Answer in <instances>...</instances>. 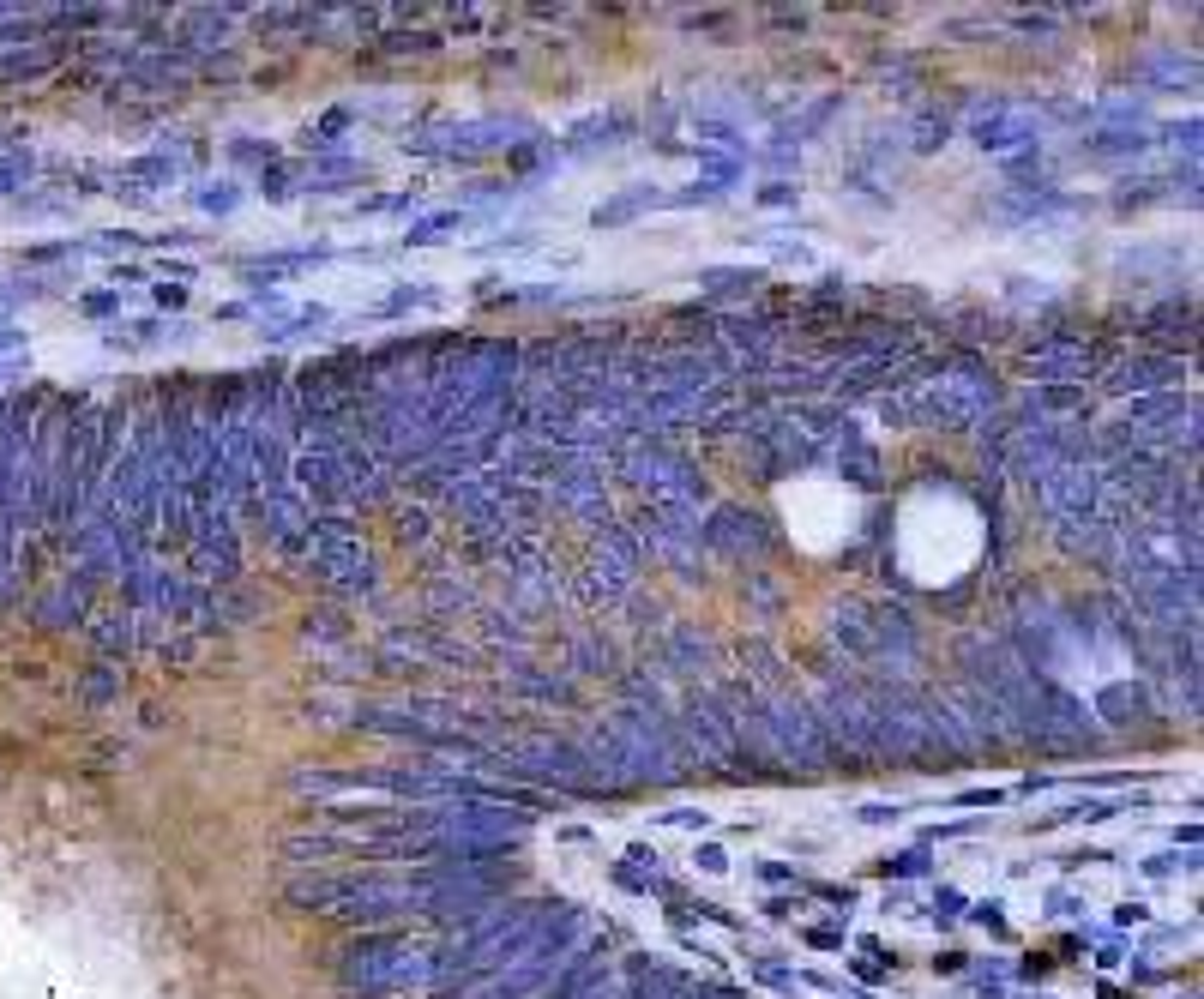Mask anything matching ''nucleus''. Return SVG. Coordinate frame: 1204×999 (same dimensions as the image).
<instances>
[{"label": "nucleus", "instance_id": "obj_7", "mask_svg": "<svg viewBox=\"0 0 1204 999\" xmlns=\"http://www.w3.org/2000/svg\"><path fill=\"white\" fill-rule=\"evenodd\" d=\"M1186 380V362L1181 355H1162V349H1139L1126 355V362H1108L1103 385L1108 398H1150V391H1175Z\"/></svg>", "mask_w": 1204, "mask_h": 999}, {"label": "nucleus", "instance_id": "obj_40", "mask_svg": "<svg viewBox=\"0 0 1204 999\" xmlns=\"http://www.w3.org/2000/svg\"><path fill=\"white\" fill-rule=\"evenodd\" d=\"M97 638H102V645H109V651H115V645L127 651V645H133V615H115V620H97Z\"/></svg>", "mask_w": 1204, "mask_h": 999}, {"label": "nucleus", "instance_id": "obj_9", "mask_svg": "<svg viewBox=\"0 0 1204 999\" xmlns=\"http://www.w3.org/2000/svg\"><path fill=\"white\" fill-rule=\"evenodd\" d=\"M254 512H260V524H265V537L277 542V548H307V530H313V512L296 500V488H277V494H260L254 500Z\"/></svg>", "mask_w": 1204, "mask_h": 999}, {"label": "nucleus", "instance_id": "obj_37", "mask_svg": "<svg viewBox=\"0 0 1204 999\" xmlns=\"http://www.w3.org/2000/svg\"><path fill=\"white\" fill-rule=\"evenodd\" d=\"M290 181H296V175H290V163H283V157L260 169V193H265V199H283V193H290Z\"/></svg>", "mask_w": 1204, "mask_h": 999}, {"label": "nucleus", "instance_id": "obj_57", "mask_svg": "<svg viewBox=\"0 0 1204 999\" xmlns=\"http://www.w3.org/2000/svg\"><path fill=\"white\" fill-rule=\"evenodd\" d=\"M1114 921H1120V927H1139V921H1144V903H1120Z\"/></svg>", "mask_w": 1204, "mask_h": 999}, {"label": "nucleus", "instance_id": "obj_49", "mask_svg": "<svg viewBox=\"0 0 1204 999\" xmlns=\"http://www.w3.org/2000/svg\"><path fill=\"white\" fill-rule=\"evenodd\" d=\"M807 945H820V951H843V927H807Z\"/></svg>", "mask_w": 1204, "mask_h": 999}, {"label": "nucleus", "instance_id": "obj_22", "mask_svg": "<svg viewBox=\"0 0 1204 999\" xmlns=\"http://www.w3.org/2000/svg\"><path fill=\"white\" fill-rule=\"evenodd\" d=\"M163 338H187V326L181 319H115V332H109V343L121 349H145V343H163Z\"/></svg>", "mask_w": 1204, "mask_h": 999}, {"label": "nucleus", "instance_id": "obj_48", "mask_svg": "<svg viewBox=\"0 0 1204 999\" xmlns=\"http://www.w3.org/2000/svg\"><path fill=\"white\" fill-rule=\"evenodd\" d=\"M1175 867H1198V855H1186V861H1175V855H1150V861H1144V873H1150V879H1168Z\"/></svg>", "mask_w": 1204, "mask_h": 999}, {"label": "nucleus", "instance_id": "obj_42", "mask_svg": "<svg viewBox=\"0 0 1204 999\" xmlns=\"http://www.w3.org/2000/svg\"><path fill=\"white\" fill-rule=\"evenodd\" d=\"M795 199H801L795 181H765V187H759V205H765V211H789Z\"/></svg>", "mask_w": 1204, "mask_h": 999}, {"label": "nucleus", "instance_id": "obj_43", "mask_svg": "<svg viewBox=\"0 0 1204 999\" xmlns=\"http://www.w3.org/2000/svg\"><path fill=\"white\" fill-rule=\"evenodd\" d=\"M862 825H898L903 819V801H873V807H856Z\"/></svg>", "mask_w": 1204, "mask_h": 999}, {"label": "nucleus", "instance_id": "obj_59", "mask_svg": "<svg viewBox=\"0 0 1204 999\" xmlns=\"http://www.w3.org/2000/svg\"><path fill=\"white\" fill-rule=\"evenodd\" d=\"M934 970H940V976H958V970H970V963H964V957H958V951H945V957H940V963H934Z\"/></svg>", "mask_w": 1204, "mask_h": 999}, {"label": "nucleus", "instance_id": "obj_12", "mask_svg": "<svg viewBox=\"0 0 1204 999\" xmlns=\"http://www.w3.org/2000/svg\"><path fill=\"white\" fill-rule=\"evenodd\" d=\"M368 181V163L362 157H349L343 145H320L313 151V163H307V199L313 193H343V187H362Z\"/></svg>", "mask_w": 1204, "mask_h": 999}, {"label": "nucleus", "instance_id": "obj_36", "mask_svg": "<svg viewBox=\"0 0 1204 999\" xmlns=\"http://www.w3.org/2000/svg\"><path fill=\"white\" fill-rule=\"evenodd\" d=\"M79 247L73 241H37V247H24V265H60V260H73Z\"/></svg>", "mask_w": 1204, "mask_h": 999}, {"label": "nucleus", "instance_id": "obj_30", "mask_svg": "<svg viewBox=\"0 0 1204 999\" xmlns=\"http://www.w3.org/2000/svg\"><path fill=\"white\" fill-rule=\"evenodd\" d=\"M380 49L385 55H434L440 37H434V30H398V37H380Z\"/></svg>", "mask_w": 1204, "mask_h": 999}, {"label": "nucleus", "instance_id": "obj_16", "mask_svg": "<svg viewBox=\"0 0 1204 999\" xmlns=\"http://www.w3.org/2000/svg\"><path fill=\"white\" fill-rule=\"evenodd\" d=\"M1060 211H1072V199L1054 193V187H1036V193H1006L994 205V218L1000 223H1030V218H1060Z\"/></svg>", "mask_w": 1204, "mask_h": 999}, {"label": "nucleus", "instance_id": "obj_38", "mask_svg": "<svg viewBox=\"0 0 1204 999\" xmlns=\"http://www.w3.org/2000/svg\"><path fill=\"white\" fill-rule=\"evenodd\" d=\"M151 301H157V319H163V313H181V307H187V283H175V277H163L157 290H151Z\"/></svg>", "mask_w": 1204, "mask_h": 999}, {"label": "nucleus", "instance_id": "obj_55", "mask_svg": "<svg viewBox=\"0 0 1204 999\" xmlns=\"http://www.w3.org/2000/svg\"><path fill=\"white\" fill-rule=\"evenodd\" d=\"M1054 782H1060V777H1023V782H1018V795H1048Z\"/></svg>", "mask_w": 1204, "mask_h": 999}, {"label": "nucleus", "instance_id": "obj_54", "mask_svg": "<svg viewBox=\"0 0 1204 999\" xmlns=\"http://www.w3.org/2000/svg\"><path fill=\"white\" fill-rule=\"evenodd\" d=\"M24 343H30V338H24L19 326H0V355H13V349H24Z\"/></svg>", "mask_w": 1204, "mask_h": 999}, {"label": "nucleus", "instance_id": "obj_25", "mask_svg": "<svg viewBox=\"0 0 1204 999\" xmlns=\"http://www.w3.org/2000/svg\"><path fill=\"white\" fill-rule=\"evenodd\" d=\"M470 218L464 211H428V218H416L410 229H404V247H428V241H440V235H458Z\"/></svg>", "mask_w": 1204, "mask_h": 999}, {"label": "nucleus", "instance_id": "obj_53", "mask_svg": "<svg viewBox=\"0 0 1204 999\" xmlns=\"http://www.w3.org/2000/svg\"><path fill=\"white\" fill-rule=\"evenodd\" d=\"M1084 782H1096V789H1120V782H1132V771H1096V777H1084Z\"/></svg>", "mask_w": 1204, "mask_h": 999}, {"label": "nucleus", "instance_id": "obj_19", "mask_svg": "<svg viewBox=\"0 0 1204 999\" xmlns=\"http://www.w3.org/2000/svg\"><path fill=\"white\" fill-rule=\"evenodd\" d=\"M657 187H626V193H615V199H602L596 211H590V223L596 229H621V223H632V218H645V211H657Z\"/></svg>", "mask_w": 1204, "mask_h": 999}, {"label": "nucleus", "instance_id": "obj_14", "mask_svg": "<svg viewBox=\"0 0 1204 999\" xmlns=\"http://www.w3.org/2000/svg\"><path fill=\"white\" fill-rule=\"evenodd\" d=\"M440 301V283H428V277H416V283H392L380 301H368L362 307V319H404V313H416V307H434Z\"/></svg>", "mask_w": 1204, "mask_h": 999}, {"label": "nucleus", "instance_id": "obj_32", "mask_svg": "<svg viewBox=\"0 0 1204 999\" xmlns=\"http://www.w3.org/2000/svg\"><path fill=\"white\" fill-rule=\"evenodd\" d=\"M609 873H615V885H621V891H668V879H662V873H645V867H632V861H615Z\"/></svg>", "mask_w": 1204, "mask_h": 999}, {"label": "nucleus", "instance_id": "obj_1", "mask_svg": "<svg viewBox=\"0 0 1204 999\" xmlns=\"http://www.w3.org/2000/svg\"><path fill=\"white\" fill-rule=\"evenodd\" d=\"M615 470L639 488L651 506H687V512L704 506V476L693 470L681 452H668L662 440H639V434L621 440V446H615Z\"/></svg>", "mask_w": 1204, "mask_h": 999}, {"label": "nucleus", "instance_id": "obj_20", "mask_svg": "<svg viewBox=\"0 0 1204 999\" xmlns=\"http://www.w3.org/2000/svg\"><path fill=\"white\" fill-rule=\"evenodd\" d=\"M699 290L735 301V296H747V290H765V271H759V265H704V271H699Z\"/></svg>", "mask_w": 1204, "mask_h": 999}, {"label": "nucleus", "instance_id": "obj_26", "mask_svg": "<svg viewBox=\"0 0 1204 999\" xmlns=\"http://www.w3.org/2000/svg\"><path fill=\"white\" fill-rule=\"evenodd\" d=\"M945 139H951V115H945V109H922V115H915V127H909V145H915V157L940 151Z\"/></svg>", "mask_w": 1204, "mask_h": 999}, {"label": "nucleus", "instance_id": "obj_2", "mask_svg": "<svg viewBox=\"0 0 1204 999\" xmlns=\"http://www.w3.org/2000/svg\"><path fill=\"white\" fill-rule=\"evenodd\" d=\"M307 554H313V573L332 579V584L349 590V596H368V590L380 584V573H374V560H368V542H362L356 518H313V530H307Z\"/></svg>", "mask_w": 1204, "mask_h": 999}, {"label": "nucleus", "instance_id": "obj_39", "mask_svg": "<svg viewBox=\"0 0 1204 999\" xmlns=\"http://www.w3.org/2000/svg\"><path fill=\"white\" fill-rule=\"evenodd\" d=\"M229 151H235L241 163H260V169H265V163H277V145H271V139H235Z\"/></svg>", "mask_w": 1204, "mask_h": 999}, {"label": "nucleus", "instance_id": "obj_58", "mask_svg": "<svg viewBox=\"0 0 1204 999\" xmlns=\"http://www.w3.org/2000/svg\"><path fill=\"white\" fill-rule=\"evenodd\" d=\"M1018 976H1023V981H1042V976H1048V957H1023Z\"/></svg>", "mask_w": 1204, "mask_h": 999}, {"label": "nucleus", "instance_id": "obj_41", "mask_svg": "<svg viewBox=\"0 0 1204 999\" xmlns=\"http://www.w3.org/2000/svg\"><path fill=\"white\" fill-rule=\"evenodd\" d=\"M693 867H699V873H729V849H723V843H699V849H693Z\"/></svg>", "mask_w": 1204, "mask_h": 999}, {"label": "nucleus", "instance_id": "obj_24", "mask_svg": "<svg viewBox=\"0 0 1204 999\" xmlns=\"http://www.w3.org/2000/svg\"><path fill=\"white\" fill-rule=\"evenodd\" d=\"M1090 717H1114V723L1144 717V687H1139V681H1132V687H1126V681L1103 687V693H1096V710H1090Z\"/></svg>", "mask_w": 1204, "mask_h": 999}, {"label": "nucleus", "instance_id": "obj_3", "mask_svg": "<svg viewBox=\"0 0 1204 999\" xmlns=\"http://www.w3.org/2000/svg\"><path fill=\"white\" fill-rule=\"evenodd\" d=\"M530 127L524 121H506V115H476V121H434L410 133V151L416 157H488V151H506V145H524Z\"/></svg>", "mask_w": 1204, "mask_h": 999}, {"label": "nucleus", "instance_id": "obj_21", "mask_svg": "<svg viewBox=\"0 0 1204 999\" xmlns=\"http://www.w3.org/2000/svg\"><path fill=\"white\" fill-rule=\"evenodd\" d=\"M632 133V115L626 109H609V115H584L573 133H566V145L573 151H590V145H615V139Z\"/></svg>", "mask_w": 1204, "mask_h": 999}, {"label": "nucleus", "instance_id": "obj_11", "mask_svg": "<svg viewBox=\"0 0 1204 999\" xmlns=\"http://www.w3.org/2000/svg\"><path fill=\"white\" fill-rule=\"evenodd\" d=\"M338 260V247H283V254H254V260H241L235 271L247 277V283H283V277H301V271H313V265H332Z\"/></svg>", "mask_w": 1204, "mask_h": 999}, {"label": "nucleus", "instance_id": "obj_8", "mask_svg": "<svg viewBox=\"0 0 1204 999\" xmlns=\"http://www.w3.org/2000/svg\"><path fill=\"white\" fill-rule=\"evenodd\" d=\"M699 542L717 548V554H771L777 548L771 524L753 518V512H741V506H711V518L699 524Z\"/></svg>", "mask_w": 1204, "mask_h": 999}, {"label": "nucleus", "instance_id": "obj_15", "mask_svg": "<svg viewBox=\"0 0 1204 999\" xmlns=\"http://www.w3.org/2000/svg\"><path fill=\"white\" fill-rule=\"evenodd\" d=\"M1132 79L1139 85H1156V91H1192L1198 85V60L1192 55H1150V60H1139L1132 66Z\"/></svg>", "mask_w": 1204, "mask_h": 999}, {"label": "nucleus", "instance_id": "obj_34", "mask_svg": "<svg viewBox=\"0 0 1204 999\" xmlns=\"http://www.w3.org/2000/svg\"><path fill=\"white\" fill-rule=\"evenodd\" d=\"M30 175H37V157H30V151H13L7 163H0V193H19Z\"/></svg>", "mask_w": 1204, "mask_h": 999}, {"label": "nucleus", "instance_id": "obj_51", "mask_svg": "<svg viewBox=\"0 0 1204 999\" xmlns=\"http://www.w3.org/2000/svg\"><path fill=\"white\" fill-rule=\"evenodd\" d=\"M970 831H982V819H951V825H934L928 837H970Z\"/></svg>", "mask_w": 1204, "mask_h": 999}, {"label": "nucleus", "instance_id": "obj_45", "mask_svg": "<svg viewBox=\"0 0 1204 999\" xmlns=\"http://www.w3.org/2000/svg\"><path fill=\"white\" fill-rule=\"evenodd\" d=\"M753 873H759L765 885H801V879H807V873H801V867H789V861H759Z\"/></svg>", "mask_w": 1204, "mask_h": 999}, {"label": "nucleus", "instance_id": "obj_5", "mask_svg": "<svg viewBox=\"0 0 1204 999\" xmlns=\"http://www.w3.org/2000/svg\"><path fill=\"white\" fill-rule=\"evenodd\" d=\"M639 537H632L626 524H602L596 542H590V596L596 602H621L632 573H639Z\"/></svg>", "mask_w": 1204, "mask_h": 999}, {"label": "nucleus", "instance_id": "obj_17", "mask_svg": "<svg viewBox=\"0 0 1204 999\" xmlns=\"http://www.w3.org/2000/svg\"><path fill=\"white\" fill-rule=\"evenodd\" d=\"M1084 145L1096 157H1144L1156 145V127H1090Z\"/></svg>", "mask_w": 1204, "mask_h": 999}, {"label": "nucleus", "instance_id": "obj_35", "mask_svg": "<svg viewBox=\"0 0 1204 999\" xmlns=\"http://www.w3.org/2000/svg\"><path fill=\"white\" fill-rule=\"evenodd\" d=\"M79 313H85V319H121V290H85V296H79Z\"/></svg>", "mask_w": 1204, "mask_h": 999}, {"label": "nucleus", "instance_id": "obj_44", "mask_svg": "<svg viewBox=\"0 0 1204 999\" xmlns=\"http://www.w3.org/2000/svg\"><path fill=\"white\" fill-rule=\"evenodd\" d=\"M657 825H675V831H699V825H711V813H699V807H668Z\"/></svg>", "mask_w": 1204, "mask_h": 999}, {"label": "nucleus", "instance_id": "obj_56", "mask_svg": "<svg viewBox=\"0 0 1204 999\" xmlns=\"http://www.w3.org/2000/svg\"><path fill=\"white\" fill-rule=\"evenodd\" d=\"M849 970H856L862 981H879V976H885V970H879V957H856V963H849Z\"/></svg>", "mask_w": 1204, "mask_h": 999}, {"label": "nucleus", "instance_id": "obj_29", "mask_svg": "<svg viewBox=\"0 0 1204 999\" xmlns=\"http://www.w3.org/2000/svg\"><path fill=\"white\" fill-rule=\"evenodd\" d=\"M879 873H885V879H922V873H934V855H928V849H898V855H885V861H879Z\"/></svg>", "mask_w": 1204, "mask_h": 999}, {"label": "nucleus", "instance_id": "obj_46", "mask_svg": "<svg viewBox=\"0 0 1204 999\" xmlns=\"http://www.w3.org/2000/svg\"><path fill=\"white\" fill-rule=\"evenodd\" d=\"M964 915H970L976 927H987V934H1006V909H1000V903H970Z\"/></svg>", "mask_w": 1204, "mask_h": 999}, {"label": "nucleus", "instance_id": "obj_10", "mask_svg": "<svg viewBox=\"0 0 1204 999\" xmlns=\"http://www.w3.org/2000/svg\"><path fill=\"white\" fill-rule=\"evenodd\" d=\"M356 855H368L362 837H349V831H332V825H313V831H290L283 837V861H296V867H326V861H356Z\"/></svg>", "mask_w": 1204, "mask_h": 999}, {"label": "nucleus", "instance_id": "obj_18", "mask_svg": "<svg viewBox=\"0 0 1204 999\" xmlns=\"http://www.w3.org/2000/svg\"><path fill=\"white\" fill-rule=\"evenodd\" d=\"M837 476L849 488H879V452L862 440V434H843L837 440Z\"/></svg>", "mask_w": 1204, "mask_h": 999}, {"label": "nucleus", "instance_id": "obj_52", "mask_svg": "<svg viewBox=\"0 0 1204 999\" xmlns=\"http://www.w3.org/2000/svg\"><path fill=\"white\" fill-rule=\"evenodd\" d=\"M958 807H1000V789H964Z\"/></svg>", "mask_w": 1204, "mask_h": 999}, {"label": "nucleus", "instance_id": "obj_50", "mask_svg": "<svg viewBox=\"0 0 1204 999\" xmlns=\"http://www.w3.org/2000/svg\"><path fill=\"white\" fill-rule=\"evenodd\" d=\"M79 609H85V602H79L73 590H60V596L49 602V620H79Z\"/></svg>", "mask_w": 1204, "mask_h": 999}, {"label": "nucleus", "instance_id": "obj_31", "mask_svg": "<svg viewBox=\"0 0 1204 999\" xmlns=\"http://www.w3.org/2000/svg\"><path fill=\"white\" fill-rule=\"evenodd\" d=\"M753 976H759V981H765L771 993H795V987H801V976L789 970L783 957H759V963H753Z\"/></svg>", "mask_w": 1204, "mask_h": 999}, {"label": "nucleus", "instance_id": "obj_33", "mask_svg": "<svg viewBox=\"0 0 1204 999\" xmlns=\"http://www.w3.org/2000/svg\"><path fill=\"white\" fill-rule=\"evenodd\" d=\"M1156 139H1168V145H1181V157L1186 163H1198V115H1186V121H1168Z\"/></svg>", "mask_w": 1204, "mask_h": 999}, {"label": "nucleus", "instance_id": "obj_6", "mask_svg": "<svg viewBox=\"0 0 1204 999\" xmlns=\"http://www.w3.org/2000/svg\"><path fill=\"white\" fill-rule=\"evenodd\" d=\"M548 500L602 530V524H609V470L590 463V458H566L560 470L548 476Z\"/></svg>", "mask_w": 1204, "mask_h": 999}, {"label": "nucleus", "instance_id": "obj_4", "mask_svg": "<svg viewBox=\"0 0 1204 999\" xmlns=\"http://www.w3.org/2000/svg\"><path fill=\"white\" fill-rule=\"evenodd\" d=\"M1023 368L1042 385H1084L1108 374V343H1084V338H1042L1036 349H1023Z\"/></svg>", "mask_w": 1204, "mask_h": 999}, {"label": "nucleus", "instance_id": "obj_27", "mask_svg": "<svg viewBox=\"0 0 1204 999\" xmlns=\"http://www.w3.org/2000/svg\"><path fill=\"white\" fill-rule=\"evenodd\" d=\"M193 205L205 211V218H235V211H241V187L235 181H199Z\"/></svg>", "mask_w": 1204, "mask_h": 999}, {"label": "nucleus", "instance_id": "obj_23", "mask_svg": "<svg viewBox=\"0 0 1204 999\" xmlns=\"http://www.w3.org/2000/svg\"><path fill=\"white\" fill-rule=\"evenodd\" d=\"M121 175L133 181V193H139V187H175V181H181V163H175L169 151H145V157L121 163Z\"/></svg>", "mask_w": 1204, "mask_h": 999}, {"label": "nucleus", "instance_id": "obj_28", "mask_svg": "<svg viewBox=\"0 0 1204 999\" xmlns=\"http://www.w3.org/2000/svg\"><path fill=\"white\" fill-rule=\"evenodd\" d=\"M421 205V193H374V199H356L349 218H410Z\"/></svg>", "mask_w": 1204, "mask_h": 999}, {"label": "nucleus", "instance_id": "obj_13", "mask_svg": "<svg viewBox=\"0 0 1204 999\" xmlns=\"http://www.w3.org/2000/svg\"><path fill=\"white\" fill-rule=\"evenodd\" d=\"M976 145L987 151V157H1018V151H1030V145H1042V127L1036 121H1023V115H987V121H976Z\"/></svg>", "mask_w": 1204, "mask_h": 999}, {"label": "nucleus", "instance_id": "obj_47", "mask_svg": "<svg viewBox=\"0 0 1204 999\" xmlns=\"http://www.w3.org/2000/svg\"><path fill=\"white\" fill-rule=\"evenodd\" d=\"M964 909H970V903H964V891H951V885L934 898V921H945V927H951V915H964Z\"/></svg>", "mask_w": 1204, "mask_h": 999}]
</instances>
